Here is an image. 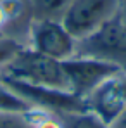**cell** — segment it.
Listing matches in <instances>:
<instances>
[{
  "mask_svg": "<svg viewBox=\"0 0 126 128\" xmlns=\"http://www.w3.org/2000/svg\"><path fill=\"white\" fill-rule=\"evenodd\" d=\"M0 78L16 80L29 85L67 90L62 62L24 47L0 69Z\"/></svg>",
  "mask_w": 126,
  "mask_h": 128,
  "instance_id": "cell-1",
  "label": "cell"
},
{
  "mask_svg": "<svg viewBox=\"0 0 126 128\" xmlns=\"http://www.w3.org/2000/svg\"><path fill=\"white\" fill-rule=\"evenodd\" d=\"M74 56L114 64L126 73V21L119 10L99 30L81 40H76Z\"/></svg>",
  "mask_w": 126,
  "mask_h": 128,
  "instance_id": "cell-2",
  "label": "cell"
},
{
  "mask_svg": "<svg viewBox=\"0 0 126 128\" xmlns=\"http://www.w3.org/2000/svg\"><path fill=\"white\" fill-rule=\"evenodd\" d=\"M10 90H14L21 99H24L33 109H40L45 112L52 114H66V112H80L88 111L86 100L71 94L69 90H59L50 86H40V85H29L16 80L0 78Z\"/></svg>",
  "mask_w": 126,
  "mask_h": 128,
  "instance_id": "cell-3",
  "label": "cell"
},
{
  "mask_svg": "<svg viewBox=\"0 0 126 128\" xmlns=\"http://www.w3.org/2000/svg\"><path fill=\"white\" fill-rule=\"evenodd\" d=\"M118 9L119 0H73L61 22L76 40H81L109 21Z\"/></svg>",
  "mask_w": 126,
  "mask_h": 128,
  "instance_id": "cell-4",
  "label": "cell"
},
{
  "mask_svg": "<svg viewBox=\"0 0 126 128\" xmlns=\"http://www.w3.org/2000/svg\"><path fill=\"white\" fill-rule=\"evenodd\" d=\"M62 69L67 82V90L81 99H86L105 80L123 73L114 64L80 56H73L71 59L62 61Z\"/></svg>",
  "mask_w": 126,
  "mask_h": 128,
  "instance_id": "cell-5",
  "label": "cell"
},
{
  "mask_svg": "<svg viewBox=\"0 0 126 128\" xmlns=\"http://www.w3.org/2000/svg\"><path fill=\"white\" fill-rule=\"evenodd\" d=\"M28 47L62 62L74 56L76 38L64 28L61 21L33 19L28 35Z\"/></svg>",
  "mask_w": 126,
  "mask_h": 128,
  "instance_id": "cell-6",
  "label": "cell"
},
{
  "mask_svg": "<svg viewBox=\"0 0 126 128\" xmlns=\"http://www.w3.org/2000/svg\"><path fill=\"white\" fill-rule=\"evenodd\" d=\"M85 100L88 111L95 112L100 120L111 125L126 106V73L105 80Z\"/></svg>",
  "mask_w": 126,
  "mask_h": 128,
  "instance_id": "cell-7",
  "label": "cell"
},
{
  "mask_svg": "<svg viewBox=\"0 0 126 128\" xmlns=\"http://www.w3.org/2000/svg\"><path fill=\"white\" fill-rule=\"evenodd\" d=\"M73 0H28L33 19H54L61 21L66 9Z\"/></svg>",
  "mask_w": 126,
  "mask_h": 128,
  "instance_id": "cell-8",
  "label": "cell"
},
{
  "mask_svg": "<svg viewBox=\"0 0 126 128\" xmlns=\"http://www.w3.org/2000/svg\"><path fill=\"white\" fill-rule=\"evenodd\" d=\"M64 128H111L104 120H100L92 111H80V112H66L59 116Z\"/></svg>",
  "mask_w": 126,
  "mask_h": 128,
  "instance_id": "cell-9",
  "label": "cell"
},
{
  "mask_svg": "<svg viewBox=\"0 0 126 128\" xmlns=\"http://www.w3.org/2000/svg\"><path fill=\"white\" fill-rule=\"evenodd\" d=\"M33 107L0 80V112H28Z\"/></svg>",
  "mask_w": 126,
  "mask_h": 128,
  "instance_id": "cell-10",
  "label": "cell"
},
{
  "mask_svg": "<svg viewBox=\"0 0 126 128\" xmlns=\"http://www.w3.org/2000/svg\"><path fill=\"white\" fill-rule=\"evenodd\" d=\"M29 123L33 128H64L62 121L57 114H52V112H45L40 109H31L26 112Z\"/></svg>",
  "mask_w": 126,
  "mask_h": 128,
  "instance_id": "cell-11",
  "label": "cell"
},
{
  "mask_svg": "<svg viewBox=\"0 0 126 128\" xmlns=\"http://www.w3.org/2000/svg\"><path fill=\"white\" fill-rule=\"evenodd\" d=\"M26 45L21 42H17L16 38L0 35V69L9 62L21 48H24Z\"/></svg>",
  "mask_w": 126,
  "mask_h": 128,
  "instance_id": "cell-12",
  "label": "cell"
},
{
  "mask_svg": "<svg viewBox=\"0 0 126 128\" xmlns=\"http://www.w3.org/2000/svg\"><path fill=\"white\" fill-rule=\"evenodd\" d=\"M0 128H33L26 112H0Z\"/></svg>",
  "mask_w": 126,
  "mask_h": 128,
  "instance_id": "cell-13",
  "label": "cell"
},
{
  "mask_svg": "<svg viewBox=\"0 0 126 128\" xmlns=\"http://www.w3.org/2000/svg\"><path fill=\"white\" fill-rule=\"evenodd\" d=\"M111 128H126V106H125V109L119 112V116L111 123Z\"/></svg>",
  "mask_w": 126,
  "mask_h": 128,
  "instance_id": "cell-14",
  "label": "cell"
},
{
  "mask_svg": "<svg viewBox=\"0 0 126 128\" xmlns=\"http://www.w3.org/2000/svg\"><path fill=\"white\" fill-rule=\"evenodd\" d=\"M119 14L125 18V21H126V0H119Z\"/></svg>",
  "mask_w": 126,
  "mask_h": 128,
  "instance_id": "cell-15",
  "label": "cell"
}]
</instances>
